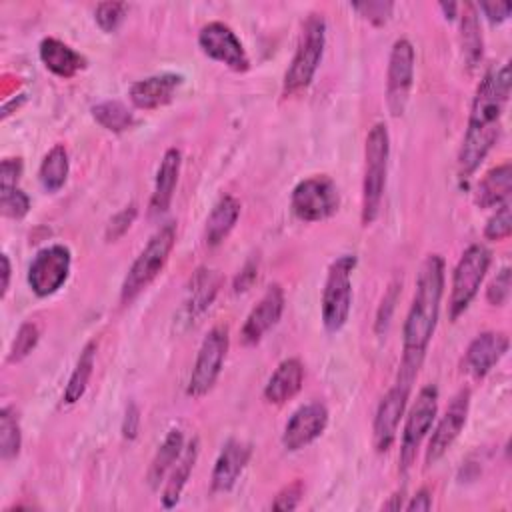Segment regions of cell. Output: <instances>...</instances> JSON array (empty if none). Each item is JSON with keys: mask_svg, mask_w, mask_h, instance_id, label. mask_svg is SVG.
Masks as SVG:
<instances>
[{"mask_svg": "<svg viewBox=\"0 0 512 512\" xmlns=\"http://www.w3.org/2000/svg\"><path fill=\"white\" fill-rule=\"evenodd\" d=\"M510 66L490 68L476 86L466 132L458 150V176L470 178L494 148L500 130L506 102L510 98Z\"/></svg>", "mask_w": 512, "mask_h": 512, "instance_id": "cell-1", "label": "cell"}, {"mask_svg": "<svg viewBox=\"0 0 512 512\" xmlns=\"http://www.w3.org/2000/svg\"><path fill=\"white\" fill-rule=\"evenodd\" d=\"M444 294V258L428 254L420 266L412 304L402 328V360L396 380L412 386L438 324Z\"/></svg>", "mask_w": 512, "mask_h": 512, "instance_id": "cell-2", "label": "cell"}, {"mask_svg": "<svg viewBox=\"0 0 512 512\" xmlns=\"http://www.w3.org/2000/svg\"><path fill=\"white\" fill-rule=\"evenodd\" d=\"M388 158H390V134L384 122H376L368 130L366 144H364V178H362V204H360L362 226H370L380 214L384 188H386Z\"/></svg>", "mask_w": 512, "mask_h": 512, "instance_id": "cell-3", "label": "cell"}, {"mask_svg": "<svg viewBox=\"0 0 512 512\" xmlns=\"http://www.w3.org/2000/svg\"><path fill=\"white\" fill-rule=\"evenodd\" d=\"M176 244V222H164L156 228V232L148 238L146 246L130 264L122 286H120V302L130 304L138 298L164 270L172 248Z\"/></svg>", "mask_w": 512, "mask_h": 512, "instance_id": "cell-4", "label": "cell"}, {"mask_svg": "<svg viewBox=\"0 0 512 512\" xmlns=\"http://www.w3.org/2000/svg\"><path fill=\"white\" fill-rule=\"evenodd\" d=\"M326 46V20L322 14H310L300 30L296 52L284 72L282 94L298 96L314 80Z\"/></svg>", "mask_w": 512, "mask_h": 512, "instance_id": "cell-5", "label": "cell"}, {"mask_svg": "<svg viewBox=\"0 0 512 512\" xmlns=\"http://www.w3.org/2000/svg\"><path fill=\"white\" fill-rule=\"evenodd\" d=\"M356 268L354 254H342L328 266L322 300H320V314L326 332H338L348 322L350 308H352V270Z\"/></svg>", "mask_w": 512, "mask_h": 512, "instance_id": "cell-6", "label": "cell"}, {"mask_svg": "<svg viewBox=\"0 0 512 512\" xmlns=\"http://www.w3.org/2000/svg\"><path fill=\"white\" fill-rule=\"evenodd\" d=\"M492 254L484 244H470L458 264L454 266L450 298H448V316L450 320H458L476 298L480 284L490 268Z\"/></svg>", "mask_w": 512, "mask_h": 512, "instance_id": "cell-7", "label": "cell"}, {"mask_svg": "<svg viewBox=\"0 0 512 512\" xmlns=\"http://www.w3.org/2000/svg\"><path fill=\"white\" fill-rule=\"evenodd\" d=\"M340 192L336 182L326 174L300 180L290 194V208L302 222H320L338 212Z\"/></svg>", "mask_w": 512, "mask_h": 512, "instance_id": "cell-8", "label": "cell"}, {"mask_svg": "<svg viewBox=\"0 0 512 512\" xmlns=\"http://www.w3.org/2000/svg\"><path fill=\"white\" fill-rule=\"evenodd\" d=\"M228 346H230V336L226 326H214L208 330V334L200 344V350L196 354V360L186 384V394L190 398H202L214 388L222 372Z\"/></svg>", "mask_w": 512, "mask_h": 512, "instance_id": "cell-9", "label": "cell"}, {"mask_svg": "<svg viewBox=\"0 0 512 512\" xmlns=\"http://www.w3.org/2000/svg\"><path fill=\"white\" fill-rule=\"evenodd\" d=\"M438 412V388L434 384H428L420 388L416 400L412 402L410 410L406 412L404 428H402V440H400V470L406 472L414 460L416 452L430 432Z\"/></svg>", "mask_w": 512, "mask_h": 512, "instance_id": "cell-10", "label": "cell"}, {"mask_svg": "<svg viewBox=\"0 0 512 512\" xmlns=\"http://www.w3.org/2000/svg\"><path fill=\"white\" fill-rule=\"evenodd\" d=\"M414 64L416 52L412 42L408 38H396L390 48L386 70V106L394 118L402 116L408 106L414 86Z\"/></svg>", "mask_w": 512, "mask_h": 512, "instance_id": "cell-11", "label": "cell"}, {"mask_svg": "<svg viewBox=\"0 0 512 512\" xmlns=\"http://www.w3.org/2000/svg\"><path fill=\"white\" fill-rule=\"evenodd\" d=\"M72 266V252L64 244H50L40 248L28 266V286L38 298L56 294L68 280Z\"/></svg>", "mask_w": 512, "mask_h": 512, "instance_id": "cell-12", "label": "cell"}, {"mask_svg": "<svg viewBox=\"0 0 512 512\" xmlns=\"http://www.w3.org/2000/svg\"><path fill=\"white\" fill-rule=\"evenodd\" d=\"M198 46L208 58L228 66L234 72H246L250 68V58L244 44L224 22L214 20L204 24L198 32Z\"/></svg>", "mask_w": 512, "mask_h": 512, "instance_id": "cell-13", "label": "cell"}, {"mask_svg": "<svg viewBox=\"0 0 512 512\" xmlns=\"http://www.w3.org/2000/svg\"><path fill=\"white\" fill-rule=\"evenodd\" d=\"M410 390H412V386L396 380L394 386L378 402L374 422H372V444L378 454H384L392 448L396 434H398L400 420H402L406 404H408Z\"/></svg>", "mask_w": 512, "mask_h": 512, "instance_id": "cell-14", "label": "cell"}, {"mask_svg": "<svg viewBox=\"0 0 512 512\" xmlns=\"http://www.w3.org/2000/svg\"><path fill=\"white\" fill-rule=\"evenodd\" d=\"M468 412H470V390L460 388L432 430L426 456H424L426 466L436 464L452 448V444L456 442V438L460 436L468 420Z\"/></svg>", "mask_w": 512, "mask_h": 512, "instance_id": "cell-15", "label": "cell"}, {"mask_svg": "<svg viewBox=\"0 0 512 512\" xmlns=\"http://www.w3.org/2000/svg\"><path fill=\"white\" fill-rule=\"evenodd\" d=\"M328 426V408L322 402H308L292 412L282 430V446L290 452L312 444Z\"/></svg>", "mask_w": 512, "mask_h": 512, "instance_id": "cell-16", "label": "cell"}, {"mask_svg": "<svg viewBox=\"0 0 512 512\" xmlns=\"http://www.w3.org/2000/svg\"><path fill=\"white\" fill-rule=\"evenodd\" d=\"M222 278L214 268L200 266L192 272L186 288V296L180 308V322L186 326L196 324L218 296Z\"/></svg>", "mask_w": 512, "mask_h": 512, "instance_id": "cell-17", "label": "cell"}, {"mask_svg": "<svg viewBox=\"0 0 512 512\" xmlns=\"http://www.w3.org/2000/svg\"><path fill=\"white\" fill-rule=\"evenodd\" d=\"M510 340L506 332L488 330L478 334L466 348L462 366L474 378H484L508 352Z\"/></svg>", "mask_w": 512, "mask_h": 512, "instance_id": "cell-18", "label": "cell"}, {"mask_svg": "<svg viewBox=\"0 0 512 512\" xmlns=\"http://www.w3.org/2000/svg\"><path fill=\"white\" fill-rule=\"evenodd\" d=\"M282 312H284V290L280 284H272L246 316L240 330L242 342L246 346L258 344L264 338V334L278 324Z\"/></svg>", "mask_w": 512, "mask_h": 512, "instance_id": "cell-19", "label": "cell"}, {"mask_svg": "<svg viewBox=\"0 0 512 512\" xmlns=\"http://www.w3.org/2000/svg\"><path fill=\"white\" fill-rule=\"evenodd\" d=\"M252 456V446L244 440H236L230 438L212 468V476H210V490L214 494H224L230 492L234 488V484L238 482V478L242 476L246 464L250 462Z\"/></svg>", "mask_w": 512, "mask_h": 512, "instance_id": "cell-20", "label": "cell"}, {"mask_svg": "<svg viewBox=\"0 0 512 512\" xmlns=\"http://www.w3.org/2000/svg\"><path fill=\"white\" fill-rule=\"evenodd\" d=\"M182 80V74L176 72L152 74L142 80H136L130 86L128 98L132 106L138 110H156L174 100L176 90L182 86Z\"/></svg>", "mask_w": 512, "mask_h": 512, "instance_id": "cell-21", "label": "cell"}, {"mask_svg": "<svg viewBox=\"0 0 512 512\" xmlns=\"http://www.w3.org/2000/svg\"><path fill=\"white\" fill-rule=\"evenodd\" d=\"M180 166H182V152L172 146L164 152L158 170H156V178H154V190L150 196V216H162L174 198V190L178 184V176H180Z\"/></svg>", "mask_w": 512, "mask_h": 512, "instance_id": "cell-22", "label": "cell"}, {"mask_svg": "<svg viewBox=\"0 0 512 512\" xmlns=\"http://www.w3.org/2000/svg\"><path fill=\"white\" fill-rule=\"evenodd\" d=\"M38 56L48 72L64 80L74 78L80 70L86 68V58L78 50H74L70 44L54 36L42 38L38 46Z\"/></svg>", "mask_w": 512, "mask_h": 512, "instance_id": "cell-23", "label": "cell"}, {"mask_svg": "<svg viewBox=\"0 0 512 512\" xmlns=\"http://www.w3.org/2000/svg\"><path fill=\"white\" fill-rule=\"evenodd\" d=\"M304 382V364L298 358L282 360L264 386V398L270 404H284L292 400Z\"/></svg>", "mask_w": 512, "mask_h": 512, "instance_id": "cell-24", "label": "cell"}, {"mask_svg": "<svg viewBox=\"0 0 512 512\" xmlns=\"http://www.w3.org/2000/svg\"><path fill=\"white\" fill-rule=\"evenodd\" d=\"M198 454H200V440L198 436H194L188 444H184L180 458L176 460V464L172 466V470L164 480V488L160 494V502L164 508H174L180 502V496L188 484V478L194 470Z\"/></svg>", "mask_w": 512, "mask_h": 512, "instance_id": "cell-25", "label": "cell"}, {"mask_svg": "<svg viewBox=\"0 0 512 512\" xmlns=\"http://www.w3.org/2000/svg\"><path fill=\"white\" fill-rule=\"evenodd\" d=\"M240 208V200L232 194H222L216 200L204 224V240L208 246H218L228 238V234L238 222Z\"/></svg>", "mask_w": 512, "mask_h": 512, "instance_id": "cell-26", "label": "cell"}, {"mask_svg": "<svg viewBox=\"0 0 512 512\" xmlns=\"http://www.w3.org/2000/svg\"><path fill=\"white\" fill-rule=\"evenodd\" d=\"M512 192V166L510 162H502L488 170L474 190V202L480 208L500 206L510 198Z\"/></svg>", "mask_w": 512, "mask_h": 512, "instance_id": "cell-27", "label": "cell"}, {"mask_svg": "<svg viewBox=\"0 0 512 512\" xmlns=\"http://www.w3.org/2000/svg\"><path fill=\"white\" fill-rule=\"evenodd\" d=\"M182 450H184V432L180 428H170L168 434L164 436L162 444L158 446V450L150 462L148 474H146V482L152 490H158L160 484H164L168 472L180 458Z\"/></svg>", "mask_w": 512, "mask_h": 512, "instance_id": "cell-28", "label": "cell"}, {"mask_svg": "<svg viewBox=\"0 0 512 512\" xmlns=\"http://www.w3.org/2000/svg\"><path fill=\"white\" fill-rule=\"evenodd\" d=\"M460 48L464 64L472 70L482 60V30H480V16L478 8L472 2L460 6Z\"/></svg>", "mask_w": 512, "mask_h": 512, "instance_id": "cell-29", "label": "cell"}, {"mask_svg": "<svg viewBox=\"0 0 512 512\" xmlns=\"http://www.w3.org/2000/svg\"><path fill=\"white\" fill-rule=\"evenodd\" d=\"M96 348H98L96 340H88L84 344V348L80 350V356H78V360H76V364L72 368V374H70V378L66 382V388H64V396L62 398H64L66 404H76L84 396V392L88 388V382L92 378V372H94Z\"/></svg>", "mask_w": 512, "mask_h": 512, "instance_id": "cell-30", "label": "cell"}, {"mask_svg": "<svg viewBox=\"0 0 512 512\" xmlns=\"http://www.w3.org/2000/svg\"><path fill=\"white\" fill-rule=\"evenodd\" d=\"M70 172V158L64 144H54L42 158L38 168V180L46 192H58Z\"/></svg>", "mask_w": 512, "mask_h": 512, "instance_id": "cell-31", "label": "cell"}, {"mask_svg": "<svg viewBox=\"0 0 512 512\" xmlns=\"http://www.w3.org/2000/svg\"><path fill=\"white\" fill-rule=\"evenodd\" d=\"M92 118L108 132H126L134 126V112L120 100H104L92 106Z\"/></svg>", "mask_w": 512, "mask_h": 512, "instance_id": "cell-32", "label": "cell"}, {"mask_svg": "<svg viewBox=\"0 0 512 512\" xmlns=\"http://www.w3.org/2000/svg\"><path fill=\"white\" fill-rule=\"evenodd\" d=\"M22 448V428L12 406H2L0 410V456L2 460H12Z\"/></svg>", "mask_w": 512, "mask_h": 512, "instance_id": "cell-33", "label": "cell"}, {"mask_svg": "<svg viewBox=\"0 0 512 512\" xmlns=\"http://www.w3.org/2000/svg\"><path fill=\"white\" fill-rule=\"evenodd\" d=\"M40 340V328L36 322L32 320H26L18 326L16 330V336L8 348V354H6V362L10 364H16V362H22L38 344Z\"/></svg>", "mask_w": 512, "mask_h": 512, "instance_id": "cell-34", "label": "cell"}, {"mask_svg": "<svg viewBox=\"0 0 512 512\" xmlns=\"http://www.w3.org/2000/svg\"><path fill=\"white\" fill-rule=\"evenodd\" d=\"M0 212L6 218L20 220L30 212V198L22 188H2L0 190Z\"/></svg>", "mask_w": 512, "mask_h": 512, "instance_id": "cell-35", "label": "cell"}, {"mask_svg": "<svg viewBox=\"0 0 512 512\" xmlns=\"http://www.w3.org/2000/svg\"><path fill=\"white\" fill-rule=\"evenodd\" d=\"M512 234V206L510 200L496 206V212L488 218L484 226V236L488 240H506Z\"/></svg>", "mask_w": 512, "mask_h": 512, "instance_id": "cell-36", "label": "cell"}, {"mask_svg": "<svg viewBox=\"0 0 512 512\" xmlns=\"http://www.w3.org/2000/svg\"><path fill=\"white\" fill-rule=\"evenodd\" d=\"M128 12L124 2H100L94 10V20L102 32H114Z\"/></svg>", "mask_w": 512, "mask_h": 512, "instance_id": "cell-37", "label": "cell"}, {"mask_svg": "<svg viewBox=\"0 0 512 512\" xmlns=\"http://www.w3.org/2000/svg\"><path fill=\"white\" fill-rule=\"evenodd\" d=\"M350 8L356 10L372 26H384L392 16L394 4L388 0H364V2H352Z\"/></svg>", "mask_w": 512, "mask_h": 512, "instance_id": "cell-38", "label": "cell"}, {"mask_svg": "<svg viewBox=\"0 0 512 512\" xmlns=\"http://www.w3.org/2000/svg\"><path fill=\"white\" fill-rule=\"evenodd\" d=\"M136 216H138V208H136L134 202L128 204V206H124L122 210H118V212L108 220V224H106V232H104L106 242H116L118 238H122V236L130 230V226L134 224Z\"/></svg>", "mask_w": 512, "mask_h": 512, "instance_id": "cell-39", "label": "cell"}, {"mask_svg": "<svg viewBox=\"0 0 512 512\" xmlns=\"http://www.w3.org/2000/svg\"><path fill=\"white\" fill-rule=\"evenodd\" d=\"M510 292H512V270H510V266H504L490 280V284L486 288V300L492 306H504L510 300Z\"/></svg>", "mask_w": 512, "mask_h": 512, "instance_id": "cell-40", "label": "cell"}, {"mask_svg": "<svg viewBox=\"0 0 512 512\" xmlns=\"http://www.w3.org/2000/svg\"><path fill=\"white\" fill-rule=\"evenodd\" d=\"M302 494H304V484H302V480H294V482L286 484V486L274 496L270 508H272V510H278V512H290V510H294V508L300 504Z\"/></svg>", "mask_w": 512, "mask_h": 512, "instance_id": "cell-41", "label": "cell"}, {"mask_svg": "<svg viewBox=\"0 0 512 512\" xmlns=\"http://www.w3.org/2000/svg\"><path fill=\"white\" fill-rule=\"evenodd\" d=\"M22 168H24V164L20 158H4L0 164V190L2 188H18Z\"/></svg>", "mask_w": 512, "mask_h": 512, "instance_id": "cell-42", "label": "cell"}, {"mask_svg": "<svg viewBox=\"0 0 512 512\" xmlns=\"http://www.w3.org/2000/svg\"><path fill=\"white\" fill-rule=\"evenodd\" d=\"M398 282L396 284H390V290L384 294L382 298V304L378 308V316H376V332H384L386 326L390 324V316H392V310L396 306V300H398Z\"/></svg>", "mask_w": 512, "mask_h": 512, "instance_id": "cell-43", "label": "cell"}, {"mask_svg": "<svg viewBox=\"0 0 512 512\" xmlns=\"http://www.w3.org/2000/svg\"><path fill=\"white\" fill-rule=\"evenodd\" d=\"M492 24H500L504 20H508L510 12H512V4L506 0H496V2H480L476 6Z\"/></svg>", "mask_w": 512, "mask_h": 512, "instance_id": "cell-44", "label": "cell"}, {"mask_svg": "<svg viewBox=\"0 0 512 512\" xmlns=\"http://www.w3.org/2000/svg\"><path fill=\"white\" fill-rule=\"evenodd\" d=\"M256 278H258V258L256 260L250 258L234 278V292H246L256 282Z\"/></svg>", "mask_w": 512, "mask_h": 512, "instance_id": "cell-45", "label": "cell"}, {"mask_svg": "<svg viewBox=\"0 0 512 512\" xmlns=\"http://www.w3.org/2000/svg\"><path fill=\"white\" fill-rule=\"evenodd\" d=\"M138 428H140V410L134 402H130L122 420V436L128 440H134L138 436Z\"/></svg>", "mask_w": 512, "mask_h": 512, "instance_id": "cell-46", "label": "cell"}, {"mask_svg": "<svg viewBox=\"0 0 512 512\" xmlns=\"http://www.w3.org/2000/svg\"><path fill=\"white\" fill-rule=\"evenodd\" d=\"M432 508V492L428 488H420L408 504H404V510L408 512H428Z\"/></svg>", "mask_w": 512, "mask_h": 512, "instance_id": "cell-47", "label": "cell"}, {"mask_svg": "<svg viewBox=\"0 0 512 512\" xmlns=\"http://www.w3.org/2000/svg\"><path fill=\"white\" fill-rule=\"evenodd\" d=\"M2 260V288H0V296L6 298L8 294V286H10V272H12V266H10V258L8 254H2L0 256Z\"/></svg>", "mask_w": 512, "mask_h": 512, "instance_id": "cell-48", "label": "cell"}, {"mask_svg": "<svg viewBox=\"0 0 512 512\" xmlns=\"http://www.w3.org/2000/svg\"><path fill=\"white\" fill-rule=\"evenodd\" d=\"M402 500H404V488L398 490V492H394V494L390 496V500L382 504V510H400V508H404V502H402Z\"/></svg>", "mask_w": 512, "mask_h": 512, "instance_id": "cell-49", "label": "cell"}, {"mask_svg": "<svg viewBox=\"0 0 512 512\" xmlns=\"http://www.w3.org/2000/svg\"><path fill=\"white\" fill-rule=\"evenodd\" d=\"M438 8L444 12V18H446V20H454V18L458 16L460 4H456V2H440Z\"/></svg>", "mask_w": 512, "mask_h": 512, "instance_id": "cell-50", "label": "cell"}]
</instances>
